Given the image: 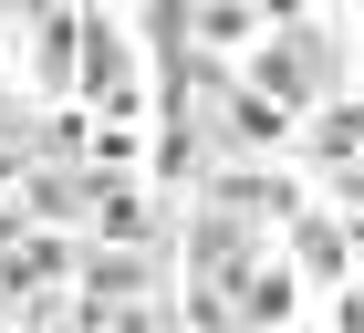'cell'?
<instances>
[{
	"instance_id": "6da1fadb",
	"label": "cell",
	"mask_w": 364,
	"mask_h": 333,
	"mask_svg": "<svg viewBox=\"0 0 364 333\" xmlns=\"http://www.w3.org/2000/svg\"><path fill=\"white\" fill-rule=\"evenodd\" d=\"M291 250H302V271L343 281V229H333V219H302V240H291Z\"/></svg>"
},
{
	"instance_id": "7a4b0ae2",
	"label": "cell",
	"mask_w": 364,
	"mask_h": 333,
	"mask_svg": "<svg viewBox=\"0 0 364 333\" xmlns=\"http://www.w3.org/2000/svg\"><path fill=\"white\" fill-rule=\"evenodd\" d=\"M333 333H364V292H343V312H333Z\"/></svg>"
}]
</instances>
